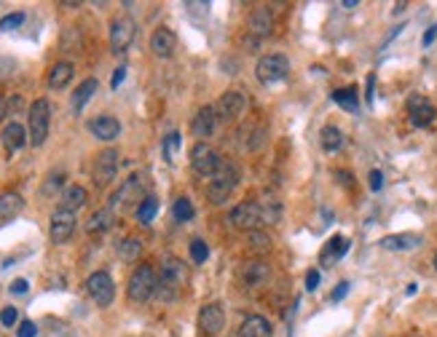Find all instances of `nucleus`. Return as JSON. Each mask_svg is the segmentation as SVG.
<instances>
[{"label": "nucleus", "instance_id": "79ce46f5", "mask_svg": "<svg viewBox=\"0 0 437 337\" xmlns=\"http://www.w3.org/2000/svg\"><path fill=\"white\" fill-rule=\"evenodd\" d=\"M14 67H16V64H14V59L3 57V59H0V81H5V78L14 72Z\"/></svg>", "mask_w": 437, "mask_h": 337}, {"label": "nucleus", "instance_id": "f257e3e1", "mask_svg": "<svg viewBox=\"0 0 437 337\" xmlns=\"http://www.w3.org/2000/svg\"><path fill=\"white\" fill-rule=\"evenodd\" d=\"M188 281V271L186 262L177 260V257H166L161 262V276H158V286L156 295L158 300H175L183 289V284Z\"/></svg>", "mask_w": 437, "mask_h": 337}, {"label": "nucleus", "instance_id": "412c9836", "mask_svg": "<svg viewBox=\"0 0 437 337\" xmlns=\"http://www.w3.org/2000/svg\"><path fill=\"white\" fill-rule=\"evenodd\" d=\"M25 142H27L25 126L16 121L5 123V129H3V148H5L8 153H16L19 148H25Z\"/></svg>", "mask_w": 437, "mask_h": 337}, {"label": "nucleus", "instance_id": "49530a36", "mask_svg": "<svg viewBox=\"0 0 437 337\" xmlns=\"http://www.w3.org/2000/svg\"><path fill=\"white\" fill-rule=\"evenodd\" d=\"M124 78H126V67H118V70L113 72V78H110V86H113V89H118V86L124 83Z\"/></svg>", "mask_w": 437, "mask_h": 337}, {"label": "nucleus", "instance_id": "c03bdc74", "mask_svg": "<svg viewBox=\"0 0 437 337\" xmlns=\"http://www.w3.org/2000/svg\"><path fill=\"white\" fill-rule=\"evenodd\" d=\"M368 180H371V190H375V193L384 187V174H381L378 169H373V172H371V177H368Z\"/></svg>", "mask_w": 437, "mask_h": 337}, {"label": "nucleus", "instance_id": "8fccbe9b", "mask_svg": "<svg viewBox=\"0 0 437 337\" xmlns=\"http://www.w3.org/2000/svg\"><path fill=\"white\" fill-rule=\"evenodd\" d=\"M435 38H437V25H435V27H429V30L424 32V40H421V43H424V46H429V43L435 40Z\"/></svg>", "mask_w": 437, "mask_h": 337}, {"label": "nucleus", "instance_id": "ddd939ff", "mask_svg": "<svg viewBox=\"0 0 437 337\" xmlns=\"http://www.w3.org/2000/svg\"><path fill=\"white\" fill-rule=\"evenodd\" d=\"M49 233H51V241H54V244L70 241L73 233H75V212L57 209V212L51 215V228H49Z\"/></svg>", "mask_w": 437, "mask_h": 337}, {"label": "nucleus", "instance_id": "aec40b11", "mask_svg": "<svg viewBox=\"0 0 437 337\" xmlns=\"http://www.w3.org/2000/svg\"><path fill=\"white\" fill-rule=\"evenodd\" d=\"M346 252H349V239H344V236H333V239L325 244V249H322L319 262H322L325 268H330V265H336V262L344 257Z\"/></svg>", "mask_w": 437, "mask_h": 337}, {"label": "nucleus", "instance_id": "37998d69", "mask_svg": "<svg viewBox=\"0 0 437 337\" xmlns=\"http://www.w3.org/2000/svg\"><path fill=\"white\" fill-rule=\"evenodd\" d=\"M35 332H38V327H35L32 321H22V324H19V332H16V337H35Z\"/></svg>", "mask_w": 437, "mask_h": 337}, {"label": "nucleus", "instance_id": "c9c22d12", "mask_svg": "<svg viewBox=\"0 0 437 337\" xmlns=\"http://www.w3.org/2000/svg\"><path fill=\"white\" fill-rule=\"evenodd\" d=\"M177 148H180V134L177 131H172L166 139H164V158L172 163L175 161V153H177Z\"/></svg>", "mask_w": 437, "mask_h": 337}, {"label": "nucleus", "instance_id": "2eb2a0df", "mask_svg": "<svg viewBox=\"0 0 437 337\" xmlns=\"http://www.w3.org/2000/svg\"><path fill=\"white\" fill-rule=\"evenodd\" d=\"M245 94L242 92H225L218 102V113L223 121H236L245 113Z\"/></svg>", "mask_w": 437, "mask_h": 337}, {"label": "nucleus", "instance_id": "864d4df0", "mask_svg": "<svg viewBox=\"0 0 437 337\" xmlns=\"http://www.w3.org/2000/svg\"><path fill=\"white\" fill-rule=\"evenodd\" d=\"M373 83H375V75L368 78V102H373Z\"/></svg>", "mask_w": 437, "mask_h": 337}, {"label": "nucleus", "instance_id": "f03ea898", "mask_svg": "<svg viewBox=\"0 0 437 337\" xmlns=\"http://www.w3.org/2000/svg\"><path fill=\"white\" fill-rule=\"evenodd\" d=\"M239 183V172L231 161H220L218 172L210 177V185H207V196L212 204H225L228 196L234 193V187Z\"/></svg>", "mask_w": 437, "mask_h": 337}, {"label": "nucleus", "instance_id": "c85d7f7f", "mask_svg": "<svg viewBox=\"0 0 437 337\" xmlns=\"http://www.w3.org/2000/svg\"><path fill=\"white\" fill-rule=\"evenodd\" d=\"M319 142H322V150L336 153V150H341V145H344V134H341V129H336V126H325L322 134H319Z\"/></svg>", "mask_w": 437, "mask_h": 337}, {"label": "nucleus", "instance_id": "9d476101", "mask_svg": "<svg viewBox=\"0 0 437 337\" xmlns=\"http://www.w3.org/2000/svg\"><path fill=\"white\" fill-rule=\"evenodd\" d=\"M228 222H231L236 230H247V233L258 230V228H260V204L245 201V204L234 206L231 215H228Z\"/></svg>", "mask_w": 437, "mask_h": 337}, {"label": "nucleus", "instance_id": "a211bd4d", "mask_svg": "<svg viewBox=\"0 0 437 337\" xmlns=\"http://www.w3.org/2000/svg\"><path fill=\"white\" fill-rule=\"evenodd\" d=\"M215 123H218V116H215V107H201L196 116H193V123H190V131H193V137H199V142L204 139V137H210L212 131H215Z\"/></svg>", "mask_w": 437, "mask_h": 337}, {"label": "nucleus", "instance_id": "f704fd0d", "mask_svg": "<svg viewBox=\"0 0 437 337\" xmlns=\"http://www.w3.org/2000/svg\"><path fill=\"white\" fill-rule=\"evenodd\" d=\"M190 257H193V262H204V260L210 257V246H207V241L193 239V241H190Z\"/></svg>", "mask_w": 437, "mask_h": 337}, {"label": "nucleus", "instance_id": "5fc2aeb1", "mask_svg": "<svg viewBox=\"0 0 437 337\" xmlns=\"http://www.w3.org/2000/svg\"><path fill=\"white\" fill-rule=\"evenodd\" d=\"M341 5H344V8H349V11H351V8H357V0H346V3H341Z\"/></svg>", "mask_w": 437, "mask_h": 337}, {"label": "nucleus", "instance_id": "9b49d317", "mask_svg": "<svg viewBox=\"0 0 437 337\" xmlns=\"http://www.w3.org/2000/svg\"><path fill=\"white\" fill-rule=\"evenodd\" d=\"M408 116H410V123H413V126L427 129L429 123L435 121L437 110L424 94H410V96H408Z\"/></svg>", "mask_w": 437, "mask_h": 337}, {"label": "nucleus", "instance_id": "1a4fd4ad", "mask_svg": "<svg viewBox=\"0 0 437 337\" xmlns=\"http://www.w3.org/2000/svg\"><path fill=\"white\" fill-rule=\"evenodd\" d=\"M134 35H137L134 19H129V16L113 19V25H110V49H113V54H124L126 49L132 46Z\"/></svg>", "mask_w": 437, "mask_h": 337}, {"label": "nucleus", "instance_id": "6e6552de", "mask_svg": "<svg viewBox=\"0 0 437 337\" xmlns=\"http://www.w3.org/2000/svg\"><path fill=\"white\" fill-rule=\"evenodd\" d=\"M86 292H89V297L99 308H108L113 303V297H116L113 278L108 276L105 271H97V273H92V276L86 278Z\"/></svg>", "mask_w": 437, "mask_h": 337}, {"label": "nucleus", "instance_id": "de8ad7c7", "mask_svg": "<svg viewBox=\"0 0 437 337\" xmlns=\"http://www.w3.org/2000/svg\"><path fill=\"white\" fill-rule=\"evenodd\" d=\"M316 286H319V271H309V273H306V289L314 292Z\"/></svg>", "mask_w": 437, "mask_h": 337}, {"label": "nucleus", "instance_id": "4be33fe9", "mask_svg": "<svg viewBox=\"0 0 437 337\" xmlns=\"http://www.w3.org/2000/svg\"><path fill=\"white\" fill-rule=\"evenodd\" d=\"M247 27H250V32L258 35V38L271 35V32H274V16H271V11H269V8H255L250 14Z\"/></svg>", "mask_w": 437, "mask_h": 337}, {"label": "nucleus", "instance_id": "5701e85b", "mask_svg": "<svg viewBox=\"0 0 437 337\" xmlns=\"http://www.w3.org/2000/svg\"><path fill=\"white\" fill-rule=\"evenodd\" d=\"M419 244H421L419 233H395V236L381 239V249H389V252H408V249H416Z\"/></svg>", "mask_w": 437, "mask_h": 337}, {"label": "nucleus", "instance_id": "39448f33", "mask_svg": "<svg viewBox=\"0 0 437 337\" xmlns=\"http://www.w3.org/2000/svg\"><path fill=\"white\" fill-rule=\"evenodd\" d=\"M287 72H290V59L282 57V54H269V57H263V59L258 62V67H255V75H258V81L263 86L279 83V81L287 78Z\"/></svg>", "mask_w": 437, "mask_h": 337}, {"label": "nucleus", "instance_id": "393cba45", "mask_svg": "<svg viewBox=\"0 0 437 337\" xmlns=\"http://www.w3.org/2000/svg\"><path fill=\"white\" fill-rule=\"evenodd\" d=\"M86 201H89V193H86V187H81V185H70V187H64L62 201H60V209H67V212H78V209H81Z\"/></svg>", "mask_w": 437, "mask_h": 337}, {"label": "nucleus", "instance_id": "603ef678", "mask_svg": "<svg viewBox=\"0 0 437 337\" xmlns=\"http://www.w3.org/2000/svg\"><path fill=\"white\" fill-rule=\"evenodd\" d=\"M8 116V99L5 96H0V121Z\"/></svg>", "mask_w": 437, "mask_h": 337}, {"label": "nucleus", "instance_id": "0eeeda50", "mask_svg": "<svg viewBox=\"0 0 437 337\" xmlns=\"http://www.w3.org/2000/svg\"><path fill=\"white\" fill-rule=\"evenodd\" d=\"M190 166L199 177H212L220 166V155L207 142H196L190 148Z\"/></svg>", "mask_w": 437, "mask_h": 337}, {"label": "nucleus", "instance_id": "7ed1b4c3", "mask_svg": "<svg viewBox=\"0 0 437 337\" xmlns=\"http://www.w3.org/2000/svg\"><path fill=\"white\" fill-rule=\"evenodd\" d=\"M156 286H158V278L156 271L151 265H137L134 273L129 276V286H126V295L132 303H145L156 295Z\"/></svg>", "mask_w": 437, "mask_h": 337}, {"label": "nucleus", "instance_id": "a878e982", "mask_svg": "<svg viewBox=\"0 0 437 337\" xmlns=\"http://www.w3.org/2000/svg\"><path fill=\"white\" fill-rule=\"evenodd\" d=\"M239 337H271V324L263 316H250L239 327Z\"/></svg>", "mask_w": 437, "mask_h": 337}, {"label": "nucleus", "instance_id": "423d86ee", "mask_svg": "<svg viewBox=\"0 0 437 337\" xmlns=\"http://www.w3.org/2000/svg\"><path fill=\"white\" fill-rule=\"evenodd\" d=\"M148 196H145V183H142V177H129L116 193H113V198H110V209H126V206H132V204H142Z\"/></svg>", "mask_w": 437, "mask_h": 337}, {"label": "nucleus", "instance_id": "f3484780", "mask_svg": "<svg viewBox=\"0 0 437 337\" xmlns=\"http://www.w3.org/2000/svg\"><path fill=\"white\" fill-rule=\"evenodd\" d=\"M175 49H177V35L169 30V27H158L153 32V38H151V51L156 54V57H172L175 54Z\"/></svg>", "mask_w": 437, "mask_h": 337}, {"label": "nucleus", "instance_id": "a19ab883", "mask_svg": "<svg viewBox=\"0 0 437 337\" xmlns=\"http://www.w3.org/2000/svg\"><path fill=\"white\" fill-rule=\"evenodd\" d=\"M60 185H62V174H51V177H49V183L43 185V196H54Z\"/></svg>", "mask_w": 437, "mask_h": 337}, {"label": "nucleus", "instance_id": "7c9ffc66", "mask_svg": "<svg viewBox=\"0 0 437 337\" xmlns=\"http://www.w3.org/2000/svg\"><path fill=\"white\" fill-rule=\"evenodd\" d=\"M333 102L336 105H341L344 110H349V113H357V107H360V96H357V89H336L333 92Z\"/></svg>", "mask_w": 437, "mask_h": 337}, {"label": "nucleus", "instance_id": "e433bc0d", "mask_svg": "<svg viewBox=\"0 0 437 337\" xmlns=\"http://www.w3.org/2000/svg\"><path fill=\"white\" fill-rule=\"evenodd\" d=\"M282 209L279 204H269V206H260V225H274L279 219Z\"/></svg>", "mask_w": 437, "mask_h": 337}, {"label": "nucleus", "instance_id": "f8f14e48", "mask_svg": "<svg viewBox=\"0 0 437 337\" xmlns=\"http://www.w3.org/2000/svg\"><path fill=\"white\" fill-rule=\"evenodd\" d=\"M116 172H118V153L116 150H102L94 161V185L97 187H105L116 180Z\"/></svg>", "mask_w": 437, "mask_h": 337}, {"label": "nucleus", "instance_id": "58836bf2", "mask_svg": "<svg viewBox=\"0 0 437 337\" xmlns=\"http://www.w3.org/2000/svg\"><path fill=\"white\" fill-rule=\"evenodd\" d=\"M22 22H25V14H8V16H3V19H0V30L3 32L16 30Z\"/></svg>", "mask_w": 437, "mask_h": 337}, {"label": "nucleus", "instance_id": "4468645a", "mask_svg": "<svg viewBox=\"0 0 437 337\" xmlns=\"http://www.w3.org/2000/svg\"><path fill=\"white\" fill-rule=\"evenodd\" d=\"M223 324H225V313H223V308L218 303H210V306H204L199 310V329L207 337L218 335L223 329Z\"/></svg>", "mask_w": 437, "mask_h": 337}, {"label": "nucleus", "instance_id": "b1692460", "mask_svg": "<svg viewBox=\"0 0 437 337\" xmlns=\"http://www.w3.org/2000/svg\"><path fill=\"white\" fill-rule=\"evenodd\" d=\"M242 278H245L250 286H263V284L271 278V265H269V262H263V260H252V262L245 265Z\"/></svg>", "mask_w": 437, "mask_h": 337}, {"label": "nucleus", "instance_id": "2f4dec72", "mask_svg": "<svg viewBox=\"0 0 437 337\" xmlns=\"http://www.w3.org/2000/svg\"><path fill=\"white\" fill-rule=\"evenodd\" d=\"M156 212H158V201L153 198V196H148V198L137 206V219H140L142 225H148V222L156 217Z\"/></svg>", "mask_w": 437, "mask_h": 337}, {"label": "nucleus", "instance_id": "09e8293b", "mask_svg": "<svg viewBox=\"0 0 437 337\" xmlns=\"http://www.w3.org/2000/svg\"><path fill=\"white\" fill-rule=\"evenodd\" d=\"M27 286H30V284H27L25 278H16V281L11 284V292H14V295H25V292H27Z\"/></svg>", "mask_w": 437, "mask_h": 337}, {"label": "nucleus", "instance_id": "ea45409f", "mask_svg": "<svg viewBox=\"0 0 437 337\" xmlns=\"http://www.w3.org/2000/svg\"><path fill=\"white\" fill-rule=\"evenodd\" d=\"M16 319H19V310H16V308H3V310H0V324H3V327H14V324H16Z\"/></svg>", "mask_w": 437, "mask_h": 337}, {"label": "nucleus", "instance_id": "c756f323", "mask_svg": "<svg viewBox=\"0 0 437 337\" xmlns=\"http://www.w3.org/2000/svg\"><path fill=\"white\" fill-rule=\"evenodd\" d=\"M97 81L94 78H89V81H84L78 89H75V94H73V110H84V105L92 99L94 94H97Z\"/></svg>", "mask_w": 437, "mask_h": 337}, {"label": "nucleus", "instance_id": "20e7f679", "mask_svg": "<svg viewBox=\"0 0 437 337\" xmlns=\"http://www.w3.org/2000/svg\"><path fill=\"white\" fill-rule=\"evenodd\" d=\"M27 123H30V131H27V139H30L32 148H40L49 137V123H51V105L46 99H35L30 105V116H27Z\"/></svg>", "mask_w": 437, "mask_h": 337}, {"label": "nucleus", "instance_id": "dca6fc26", "mask_svg": "<svg viewBox=\"0 0 437 337\" xmlns=\"http://www.w3.org/2000/svg\"><path fill=\"white\" fill-rule=\"evenodd\" d=\"M89 131L102 142H113L121 134V123L116 121L113 116H97V118L89 121Z\"/></svg>", "mask_w": 437, "mask_h": 337}, {"label": "nucleus", "instance_id": "6ab92c4d", "mask_svg": "<svg viewBox=\"0 0 437 337\" xmlns=\"http://www.w3.org/2000/svg\"><path fill=\"white\" fill-rule=\"evenodd\" d=\"M22 206H25V201H22V196H19V193H14V190L0 193V228L19 215V212H22Z\"/></svg>", "mask_w": 437, "mask_h": 337}, {"label": "nucleus", "instance_id": "473e14b6", "mask_svg": "<svg viewBox=\"0 0 437 337\" xmlns=\"http://www.w3.org/2000/svg\"><path fill=\"white\" fill-rule=\"evenodd\" d=\"M172 212H175V219H180V222H188L190 217L196 215V212H193V204H190V198H186V196L175 201V209H172Z\"/></svg>", "mask_w": 437, "mask_h": 337}, {"label": "nucleus", "instance_id": "bb28decb", "mask_svg": "<svg viewBox=\"0 0 437 337\" xmlns=\"http://www.w3.org/2000/svg\"><path fill=\"white\" fill-rule=\"evenodd\" d=\"M73 72H75V70H73L70 62H57V64L51 67V72H49V86L60 92V89H64V86L73 81Z\"/></svg>", "mask_w": 437, "mask_h": 337}, {"label": "nucleus", "instance_id": "72a5a7b5", "mask_svg": "<svg viewBox=\"0 0 437 337\" xmlns=\"http://www.w3.org/2000/svg\"><path fill=\"white\" fill-rule=\"evenodd\" d=\"M140 252H142V241H137V239H126V241L118 244V254L124 260H137Z\"/></svg>", "mask_w": 437, "mask_h": 337}, {"label": "nucleus", "instance_id": "6e6d98bb", "mask_svg": "<svg viewBox=\"0 0 437 337\" xmlns=\"http://www.w3.org/2000/svg\"><path fill=\"white\" fill-rule=\"evenodd\" d=\"M435 271H437V254H435Z\"/></svg>", "mask_w": 437, "mask_h": 337}, {"label": "nucleus", "instance_id": "3c124183", "mask_svg": "<svg viewBox=\"0 0 437 337\" xmlns=\"http://www.w3.org/2000/svg\"><path fill=\"white\" fill-rule=\"evenodd\" d=\"M336 177H338V183L341 185L351 187V174H349V172H336Z\"/></svg>", "mask_w": 437, "mask_h": 337}, {"label": "nucleus", "instance_id": "a18cd8bd", "mask_svg": "<svg viewBox=\"0 0 437 337\" xmlns=\"http://www.w3.org/2000/svg\"><path fill=\"white\" fill-rule=\"evenodd\" d=\"M346 295H349V281H341L336 289H333V303H338V300H344Z\"/></svg>", "mask_w": 437, "mask_h": 337}, {"label": "nucleus", "instance_id": "4c0bfd02", "mask_svg": "<svg viewBox=\"0 0 437 337\" xmlns=\"http://www.w3.org/2000/svg\"><path fill=\"white\" fill-rule=\"evenodd\" d=\"M250 246L255 249V252H266V249L271 246V241H269V236H266L263 230H252V233H250Z\"/></svg>", "mask_w": 437, "mask_h": 337}, {"label": "nucleus", "instance_id": "cd10ccee", "mask_svg": "<svg viewBox=\"0 0 437 337\" xmlns=\"http://www.w3.org/2000/svg\"><path fill=\"white\" fill-rule=\"evenodd\" d=\"M113 222H116L113 209H99V212H94V215L89 217L86 230H89V233H105V230H110V228H113Z\"/></svg>", "mask_w": 437, "mask_h": 337}]
</instances>
